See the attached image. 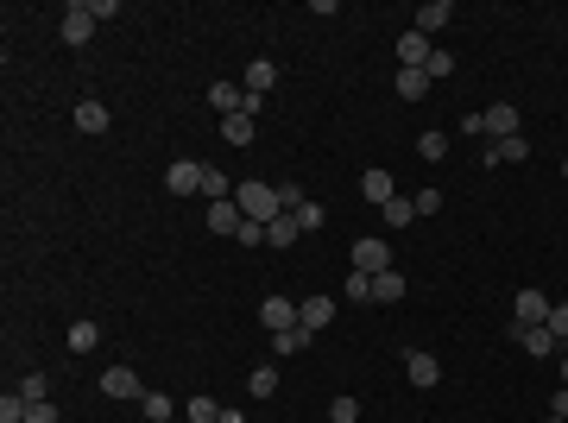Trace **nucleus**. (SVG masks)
Wrapping results in <instances>:
<instances>
[{"label":"nucleus","instance_id":"obj_24","mask_svg":"<svg viewBox=\"0 0 568 423\" xmlns=\"http://www.w3.org/2000/svg\"><path fill=\"white\" fill-rule=\"evenodd\" d=\"M102 348V329L95 322H70V354H95Z\"/></svg>","mask_w":568,"mask_h":423},{"label":"nucleus","instance_id":"obj_2","mask_svg":"<svg viewBox=\"0 0 568 423\" xmlns=\"http://www.w3.org/2000/svg\"><path fill=\"white\" fill-rule=\"evenodd\" d=\"M354 272H367V279L392 272V247H386L379 234H360V241H354Z\"/></svg>","mask_w":568,"mask_h":423},{"label":"nucleus","instance_id":"obj_40","mask_svg":"<svg viewBox=\"0 0 568 423\" xmlns=\"http://www.w3.org/2000/svg\"><path fill=\"white\" fill-rule=\"evenodd\" d=\"M234 241H240V247H266V221H240Z\"/></svg>","mask_w":568,"mask_h":423},{"label":"nucleus","instance_id":"obj_35","mask_svg":"<svg viewBox=\"0 0 568 423\" xmlns=\"http://www.w3.org/2000/svg\"><path fill=\"white\" fill-rule=\"evenodd\" d=\"M417 152H424L429 164H436V158H448V133H436V127H429L424 140H417Z\"/></svg>","mask_w":568,"mask_h":423},{"label":"nucleus","instance_id":"obj_30","mask_svg":"<svg viewBox=\"0 0 568 423\" xmlns=\"http://www.w3.org/2000/svg\"><path fill=\"white\" fill-rule=\"evenodd\" d=\"M386 221H392V228H411V221H417V202H411V196H392V202H386Z\"/></svg>","mask_w":568,"mask_h":423},{"label":"nucleus","instance_id":"obj_23","mask_svg":"<svg viewBox=\"0 0 568 423\" xmlns=\"http://www.w3.org/2000/svg\"><path fill=\"white\" fill-rule=\"evenodd\" d=\"M253 133H260L253 114H228V121H221V140H228V145H253Z\"/></svg>","mask_w":568,"mask_h":423},{"label":"nucleus","instance_id":"obj_14","mask_svg":"<svg viewBox=\"0 0 568 423\" xmlns=\"http://www.w3.org/2000/svg\"><path fill=\"white\" fill-rule=\"evenodd\" d=\"M405 373H411V386H436V379H442V360L411 348V354H405Z\"/></svg>","mask_w":568,"mask_h":423},{"label":"nucleus","instance_id":"obj_39","mask_svg":"<svg viewBox=\"0 0 568 423\" xmlns=\"http://www.w3.org/2000/svg\"><path fill=\"white\" fill-rule=\"evenodd\" d=\"M411 202H417V215H436V209H442V190H436V183H424Z\"/></svg>","mask_w":568,"mask_h":423},{"label":"nucleus","instance_id":"obj_1","mask_svg":"<svg viewBox=\"0 0 568 423\" xmlns=\"http://www.w3.org/2000/svg\"><path fill=\"white\" fill-rule=\"evenodd\" d=\"M234 202H240V215H247V221H279V215H284L279 183H266V177H247V183H234Z\"/></svg>","mask_w":568,"mask_h":423},{"label":"nucleus","instance_id":"obj_36","mask_svg":"<svg viewBox=\"0 0 568 423\" xmlns=\"http://www.w3.org/2000/svg\"><path fill=\"white\" fill-rule=\"evenodd\" d=\"M25 411H32V405H25L19 392H6V398H0V423H25Z\"/></svg>","mask_w":568,"mask_h":423},{"label":"nucleus","instance_id":"obj_8","mask_svg":"<svg viewBox=\"0 0 568 423\" xmlns=\"http://www.w3.org/2000/svg\"><path fill=\"white\" fill-rule=\"evenodd\" d=\"M537 322H550V297H544V290H518L512 329H537Z\"/></svg>","mask_w":568,"mask_h":423},{"label":"nucleus","instance_id":"obj_5","mask_svg":"<svg viewBox=\"0 0 568 423\" xmlns=\"http://www.w3.org/2000/svg\"><path fill=\"white\" fill-rule=\"evenodd\" d=\"M102 392H108V398H127V405H140V398H145V379L133 373V367H108V373H102Z\"/></svg>","mask_w":568,"mask_h":423},{"label":"nucleus","instance_id":"obj_22","mask_svg":"<svg viewBox=\"0 0 568 423\" xmlns=\"http://www.w3.org/2000/svg\"><path fill=\"white\" fill-rule=\"evenodd\" d=\"M392 89H398L405 102H424V95H429V89H436V83H429L424 70H398V83H392Z\"/></svg>","mask_w":568,"mask_h":423},{"label":"nucleus","instance_id":"obj_29","mask_svg":"<svg viewBox=\"0 0 568 423\" xmlns=\"http://www.w3.org/2000/svg\"><path fill=\"white\" fill-rule=\"evenodd\" d=\"M183 411H190V423H221V405H215L209 392H196V398H190Z\"/></svg>","mask_w":568,"mask_h":423},{"label":"nucleus","instance_id":"obj_7","mask_svg":"<svg viewBox=\"0 0 568 423\" xmlns=\"http://www.w3.org/2000/svg\"><path fill=\"white\" fill-rule=\"evenodd\" d=\"M272 83H279V64H272V57H253V64H247V76H240V89H247L253 102H266V95H272Z\"/></svg>","mask_w":568,"mask_h":423},{"label":"nucleus","instance_id":"obj_13","mask_svg":"<svg viewBox=\"0 0 568 423\" xmlns=\"http://www.w3.org/2000/svg\"><path fill=\"white\" fill-rule=\"evenodd\" d=\"M260 322H266L272 335H279V329H297V303H290V297H266V303H260Z\"/></svg>","mask_w":568,"mask_h":423},{"label":"nucleus","instance_id":"obj_44","mask_svg":"<svg viewBox=\"0 0 568 423\" xmlns=\"http://www.w3.org/2000/svg\"><path fill=\"white\" fill-rule=\"evenodd\" d=\"M563 386H568V348H563Z\"/></svg>","mask_w":568,"mask_h":423},{"label":"nucleus","instance_id":"obj_18","mask_svg":"<svg viewBox=\"0 0 568 423\" xmlns=\"http://www.w3.org/2000/svg\"><path fill=\"white\" fill-rule=\"evenodd\" d=\"M512 335H518V341H524V354H537V360H544V354H556V348H563V341H556V335H550V329H544V322H537V329H512Z\"/></svg>","mask_w":568,"mask_h":423},{"label":"nucleus","instance_id":"obj_43","mask_svg":"<svg viewBox=\"0 0 568 423\" xmlns=\"http://www.w3.org/2000/svg\"><path fill=\"white\" fill-rule=\"evenodd\" d=\"M221 423H247V418H240V411H221Z\"/></svg>","mask_w":568,"mask_h":423},{"label":"nucleus","instance_id":"obj_21","mask_svg":"<svg viewBox=\"0 0 568 423\" xmlns=\"http://www.w3.org/2000/svg\"><path fill=\"white\" fill-rule=\"evenodd\" d=\"M202 196H209V202H234V177L209 164V171H202Z\"/></svg>","mask_w":568,"mask_h":423},{"label":"nucleus","instance_id":"obj_9","mask_svg":"<svg viewBox=\"0 0 568 423\" xmlns=\"http://www.w3.org/2000/svg\"><path fill=\"white\" fill-rule=\"evenodd\" d=\"M322 322H335V297H328V290H316V297H303V303H297V329H309V335H316Z\"/></svg>","mask_w":568,"mask_h":423},{"label":"nucleus","instance_id":"obj_17","mask_svg":"<svg viewBox=\"0 0 568 423\" xmlns=\"http://www.w3.org/2000/svg\"><path fill=\"white\" fill-rule=\"evenodd\" d=\"M240 221H247L240 202H209V228H215V234H240Z\"/></svg>","mask_w":568,"mask_h":423},{"label":"nucleus","instance_id":"obj_16","mask_svg":"<svg viewBox=\"0 0 568 423\" xmlns=\"http://www.w3.org/2000/svg\"><path fill=\"white\" fill-rule=\"evenodd\" d=\"M360 196H367V202H379V209H386V202H392V196H398V190H392V171H367V177H360Z\"/></svg>","mask_w":568,"mask_h":423},{"label":"nucleus","instance_id":"obj_31","mask_svg":"<svg viewBox=\"0 0 568 423\" xmlns=\"http://www.w3.org/2000/svg\"><path fill=\"white\" fill-rule=\"evenodd\" d=\"M140 411H145L152 423H171V411H177V405H171L164 392H145V398H140Z\"/></svg>","mask_w":568,"mask_h":423},{"label":"nucleus","instance_id":"obj_37","mask_svg":"<svg viewBox=\"0 0 568 423\" xmlns=\"http://www.w3.org/2000/svg\"><path fill=\"white\" fill-rule=\"evenodd\" d=\"M544 329H550V335L568 348V303H550V322H544Z\"/></svg>","mask_w":568,"mask_h":423},{"label":"nucleus","instance_id":"obj_28","mask_svg":"<svg viewBox=\"0 0 568 423\" xmlns=\"http://www.w3.org/2000/svg\"><path fill=\"white\" fill-rule=\"evenodd\" d=\"M398 297H405V279H398V272H379V279H373V303H398Z\"/></svg>","mask_w":568,"mask_h":423},{"label":"nucleus","instance_id":"obj_12","mask_svg":"<svg viewBox=\"0 0 568 423\" xmlns=\"http://www.w3.org/2000/svg\"><path fill=\"white\" fill-rule=\"evenodd\" d=\"M480 121H486V140H512V133H518V108H512V102H493Z\"/></svg>","mask_w":568,"mask_h":423},{"label":"nucleus","instance_id":"obj_10","mask_svg":"<svg viewBox=\"0 0 568 423\" xmlns=\"http://www.w3.org/2000/svg\"><path fill=\"white\" fill-rule=\"evenodd\" d=\"M209 108L228 121V114H247V89L240 83H209Z\"/></svg>","mask_w":568,"mask_h":423},{"label":"nucleus","instance_id":"obj_41","mask_svg":"<svg viewBox=\"0 0 568 423\" xmlns=\"http://www.w3.org/2000/svg\"><path fill=\"white\" fill-rule=\"evenodd\" d=\"M25 423H64V418H57V405L44 398V405H32V411H25Z\"/></svg>","mask_w":568,"mask_h":423},{"label":"nucleus","instance_id":"obj_32","mask_svg":"<svg viewBox=\"0 0 568 423\" xmlns=\"http://www.w3.org/2000/svg\"><path fill=\"white\" fill-rule=\"evenodd\" d=\"M341 297H348V303H367V297H373V279H367V272H348Z\"/></svg>","mask_w":568,"mask_h":423},{"label":"nucleus","instance_id":"obj_46","mask_svg":"<svg viewBox=\"0 0 568 423\" xmlns=\"http://www.w3.org/2000/svg\"><path fill=\"white\" fill-rule=\"evenodd\" d=\"M563 171H568V158H563Z\"/></svg>","mask_w":568,"mask_h":423},{"label":"nucleus","instance_id":"obj_6","mask_svg":"<svg viewBox=\"0 0 568 423\" xmlns=\"http://www.w3.org/2000/svg\"><path fill=\"white\" fill-rule=\"evenodd\" d=\"M531 158V140L524 133H512V140H486L480 145V164H524Z\"/></svg>","mask_w":568,"mask_h":423},{"label":"nucleus","instance_id":"obj_11","mask_svg":"<svg viewBox=\"0 0 568 423\" xmlns=\"http://www.w3.org/2000/svg\"><path fill=\"white\" fill-rule=\"evenodd\" d=\"M429 57H436V44H429L424 32H417V25H411V32H405V38H398V64H405V70H424Z\"/></svg>","mask_w":568,"mask_h":423},{"label":"nucleus","instance_id":"obj_27","mask_svg":"<svg viewBox=\"0 0 568 423\" xmlns=\"http://www.w3.org/2000/svg\"><path fill=\"white\" fill-rule=\"evenodd\" d=\"M19 398H25V405H44V398H51V379H44V373H19Z\"/></svg>","mask_w":568,"mask_h":423},{"label":"nucleus","instance_id":"obj_4","mask_svg":"<svg viewBox=\"0 0 568 423\" xmlns=\"http://www.w3.org/2000/svg\"><path fill=\"white\" fill-rule=\"evenodd\" d=\"M95 38V6L89 0H70L64 6V44H89Z\"/></svg>","mask_w":568,"mask_h":423},{"label":"nucleus","instance_id":"obj_33","mask_svg":"<svg viewBox=\"0 0 568 423\" xmlns=\"http://www.w3.org/2000/svg\"><path fill=\"white\" fill-rule=\"evenodd\" d=\"M354 418H360V398H348V392L328 398V423H354Z\"/></svg>","mask_w":568,"mask_h":423},{"label":"nucleus","instance_id":"obj_15","mask_svg":"<svg viewBox=\"0 0 568 423\" xmlns=\"http://www.w3.org/2000/svg\"><path fill=\"white\" fill-rule=\"evenodd\" d=\"M76 133H108V108L89 95V102H76Z\"/></svg>","mask_w":568,"mask_h":423},{"label":"nucleus","instance_id":"obj_34","mask_svg":"<svg viewBox=\"0 0 568 423\" xmlns=\"http://www.w3.org/2000/svg\"><path fill=\"white\" fill-rule=\"evenodd\" d=\"M322 221H328V209H322V202H303V209H297V228H303V234H316Z\"/></svg>","mask_w":568,"mask_h":423},{"label":"nucleus","instance_id":"obj_25","mask_svg":"<svg viewBox=\"0 0 568 423\" xmlns=\"http://www.w3.org/2000/svg\"><path fill=\"white\" fill-rule=\"evenodd\" d=\"M272 348H279V360L303 354V348H309V329H279V335H272Z\"/></svg>","mask_w":568,"mask_h":423},{"label":"nucleus","instance_id":"obj_3","mask_svg":"<svg viewBox=\"0 0 568 423\" xmlns=\"http://www.w3.org/2000/svg\"><path fill=\"white\" fill-rule=\"evenodd\" d=\"M202 171H209V164L177 158V164H164V190H171V196H202Z\"/></svg>","mask_w":568,"mask_h":423},{"label":"nucleus","instance_id":"obj_20","mask_svg":"<svg viewBox=\"0 0 568 423\" xmlns=\"http://www.w3.org/2000/svg\"><path fill=\"white\" fill-rule=\"evenodd\" d=\"M297 234H303V228H297V215H279V221H266V247H272V253H284Z\"/></svg>","mask_w":568,"mask_h":423},{"label":"nucleus","instance_id":"obj_19","mask_svg":"<svg viewBox=\"0 0 568 423\" xmlns=\"http://www.w3.org/2000/svg\"><path fill=\"white\" fill-rule=\"evenodd\" d=\"M448 19H455V6H448V0H429V6H417V32H442V25H448Z\"/></svg>","mask_w":568,"mask_h":423},{"label":"nucleus","instance_id":"obj_42","mask_svg":"<svg viewBox=\"0 0 568 423\" xmlns=\"http://www.w3.org/2000/svg\"><path fill=\"white\" fill-rule=\"evenodd\" d=\"M550 418H568V386H556V398H550Z\"/></svg>","mask_w":568,"mask_h":423},{"label":"nucleus","instance_id":"obj_45","mask_svg":"<svg viewBox=\"0 0 568 423\" xmlns=\"http://www.w3.org/2000/svg\"><path fill=\"white\" fill-rule=\"evenodd\" d=\"M544 423H568V418H544Z\"/></svg>","mask_w":568,"mask_h":423},{"label":"nucleus","instance_id":"obj_26","mask_svg":"<svg viewBox=\"0 0 568 423\" xmlns=\"http://www.w3.org/2000/svg\"><path fill=\"white\" fill-rule=\"evenodd\" d=\"M247 392H253V398H272V392H279V367H253V373H247Z\"/></svg>","mask_w":568,"mask_h":423},{"label":"nucleus","instance_id":"obj_38","mask_svg":"<svg viewBox=\"0 0 568 423\" xmlns=\"http://www.w3.org/2000/svg\"><path fill=\"white\" fill-rule=\"evenodd\" d=\"M424 76H429V83H442V76H455V57H448V51H436V57L424 64Z\"/></svg>","mask_w":568,"mask_h":423}]
</instances>
